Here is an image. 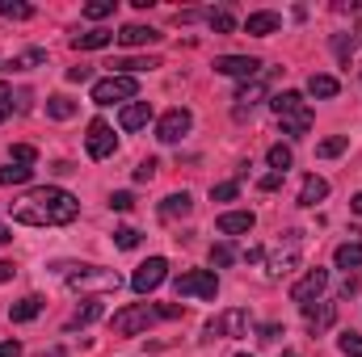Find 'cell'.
Wrapping results in <instances>:
<instances>
[{
    "label": "cell",
    "mask_w": 362,
    "mask_h": 357,
    "mask_svg": "<svg viewBox=\"0 0 362 357\" xmlns=\"http://www.w3.org/2000/svg\"><path fill=\"white\" fill-rule=\"evenodd\" d=\"M76 214H81V202L59 185H42L13 206V223H25V227H64Z\"/></svg>",
    "instance_id": "obj_1"
},
{
    "label": "cell",
    "mask_w": 362,
    "mask_h": 357,
    "mask_svg": "<svg viewBox=\"0 0 362 357\" xmlns=\"http://www.w3.org/2000/svg\"><path fill=\"white\" fill-rule=\"evenodd\" d=\"M270 105H274V114H278V122H282V135H291V139H303V135L312 131V109H308V101H303L295 89L274 92Z\"/></svg>",
    "instance_id": "obj_2"
},
{
    "label": "cell",
    "mask_w": 362,
    "mask_h": 357,
    "mask_svg": "<svg viewBox=\"0 0 362 357\" xmlns=\"http://www.w3.org/2000/svg\"><path fill=\"white\" fill-rule=\"evenodd\" d=\"M156 320H160V315H156L152 303H131V307H122V311L110 315V328H114V337H139V332H148Z\"/></svg>",
    "instance_id": "obj_3"
},
{
    "label": "cell",
    "mask_w": 362,
    "mask_h": 357,
    "mask_svg": "<svg viewBox=\"0 0 362 357\" xmlns=\"http://www.w3.org/2000/svg\"><path fill=\"white\" fill-rule=\"evenodd\" d=\"M68 273V286L81 290V294H97V290H118V273L101 265H64Z\"/></svg>",
    "instance_id": "obj_4"
},
{
    "label": "cell",
    "mask_w": 362,
    "mask_h": 357,
    "mask_svg": "<svg viewBox=\"0 0 362 357\" xmlns=\"http://www.w3.org/2000/svg\"><path fill=\"white\" fill-rule=\"evenodd\" d=\"M173 290L181 294H189V298H215L219 294V277H215V269H189V273H177L173 277Z\"/></svg>",
    "instance_id": "obj_5"
},
{
    "label": "cell",
    "mask_w": 362,
    "mask_h": 357,
    "mask_svg": "<svg viewBox=\"0 0 362 357\" xmlns=\"http://www.w3.org/2000/svg\"><path fill=\"white\" fill-rule=\"evenodd\" d=\"M139 92V80L135 76H105V80H97L93 85V105H114V101H131Z\"/></svg>",
    "instance_id": "obj_6"
},
{
    "label": "cell",
    "mask_w": 362,
    "mask_h": 357,
    "mask_svg": "<svg viewBox=\"0 0 362 357\" xmlns=\"http://www.w3.org/2000/svg\"><path fill=\"white\" fill-rule=\"evenodd\" d=\"M299 257H303V231H282V244L270 253V273L282 277V273L299 269Z\"/></svg>",
    "instance_id": "obj_7"
},
{
    "label": "cell",
    "mask_w": 362,
    "mask_h": 357,
    "mask_svg": "<svg viewBox=\"0 0 362 357\" xmlns=\"http://www.w3.org/2000/svg\"><path fill=\"white\" fill-rule=\"evenodd\" d=\"M206 341H219V337H249V311L245 307H232V311H223L219 320H211L206 324V332H202Z\"/></svg>",
    "instance_id": "obj_8"
},
{
    "label": "cell",
    "mask_w": 362,
    "mask_h": 357,
    "mask_svg": "<svg viewBox=\"0 0 362 357\" xmlns=\"http://www.w3.org/2000/svg\"><path fill=\"white\" fill-rule=\"evenodd\" d=\"M325 290H329V269L316 265V269H308V273L291 286V303H299V307H303V303H316Z\"/></svg>",
    "instance_id": "obj_9"
},
{
    "label": "cell",
    "mask_w": 362,
    "mask_h": 357,
    "mask_svg": "<svg viewBox=\"0 0 362 357\" xmlns=\"http://www.w3.org/2000/svg\"><path fill=\"white\" fill-rule=\"evenodd\" d=\"M219 76H236V80H253V76H262L266 68H262V59H253V55H219L215 63H211Z\"/></svg>",
    "instance_id": "obj_10"
},
{
    "label": "cell",
    "mask_w": 362,
    "mask_h": 357,
    "mask_svg": "<svg viewBox=\"0 0 362 357\" xmlns=\"http://www.w3.org/2000/svg\"><path fill=\"white\" fill-rule=\"evenodd\" d=\"M165 277H169V261H165V257H148L144 265L135 269V277H131V290H135V294H152V290H156Z\"/></svg>",
    "instance_id": "obj_11"
},
{
    "label": "cell",
    "mask_w": 362,
    "mask_h": 357,
    "mask_svg": "<svg viewBox=\"0 0 362 357\" xmlns=\"http://www.w3.org/2000/svg\"><path fill=\"white\" fill-rule=\"evenodd\" d=\"M85 147H89L93 160H105V156H114V147H118V139H114V126H110V122H101V118H93V122H89V135H85Z\"/></svg>",
    "instance_id": "obj_12"
},
{
    "label": "cell",
    "mask_w": 362,
    "mask_h": 357,
    "mask_svg": "<svg viewBox=\"0 0 362 357\" xmlns=\"http://www.w3.org/2000/svg\"><path fill=\"white\" fill-rule=\"evenodd\" d=\"M189 126H194V118H189V109H169L160 122H156V139L160 143H181L185 135H189Z\"/></svg>",
    "instance_id": "obj_13"
},
{
    "label": "cell",
    "mask_w": 362,
    "mask_h": 357,
    "mask_svg": "<svg viewBox=\"0 0 362 357\" xmlns=\"http://www.w3.org/2000/svg\"><path fill=\"white\" fill-rule=\"evenodd\" d=\"M303 320H308V332L320 337L325 328H333V320H337V303H325V298L303 303Z\"/></svg>",
    "instance_id": "obj_14"
},
{
    "label": "cell",
    "mask_w": 362,
    "mask_h": 357,
    "mask_svg": "<svg viewBox=\"0 0 362 357\" xmlns=\"http://www.w3.org/2000/svg\"><path fill=\"white\" fill-rule=\"evenodd\" d=\"M253 210H223L219 219H215V227L223 231V236H249L253 231Z\"/></svg>",
    "instance_id": "obj_15"
},
{
    "label": "cell",
    "mask_w": 362,
    "mask_h": 357,
    "mask_svg": "<svg viewBox=\"0 0 362 357\" xmlns=\"http://www.w3.org/2000/svg\"><path fill=\"white\" fill-rule=\"evenodd\" d=\"M266 97V72L262 76H253V80H245L240 89H236V118H245V109L249 105H257Z\"/></svg>",
    "instance_id": "obj_16"
},
{
    "label": "cell",
    "mask_w": 362,
    "mask_h": 357,
    "mask_svg": "<svg viewBox=\"0 0 362 357\" xmlns=\"http://www.w3.org/2000/svg\"><path fill=\"white\" fill-rule=\"evenodd\" d=\"M245 30H249V34H257V38H270V34H278V30H282V17H278V13H270V8L249 13V17H245Z\"/></svg>",
    "instance_id": "obj_17"
},
{
    "label": "cell",
    "mask_w": 362,
    "mask_h": 357,
    "mask_svg": "<svg viewBox=\"0 0 362 357\" xmlns=\"http://www.w3.org/2000/svg\"><path fill=\"white\" fill-rule=\"evenodd\" d=\"M148 122H152V105H148V101H131V105L118 114V126H122V131H144Z\"/></svg>",
    "instance_id": "obj_18"
},
{
    "label": "cell",
    "mask_w": 362,
    "mask_h": 357,
    "mask_svg": "<svg viewBox=\"0 0 362 357\" xmlns=\"http://www.w3.org/2000/svg\"><path fill=\"white\" fill-rule=\"evenodd\" d=\"M114 38H118L122 47H148V42H160V34H156L152 25H139V21H135V25H122Z\"/></svg>",
    "instance_id": "obj_19"
},
{
    "label": "cell",
    "mask_w": 362,
    "mask_h": 357,
    "mask_svg": "<svg viewBox=\"0 0 362 357\" xmlns=\"http://www.w3.org/2000/svg\"><path fill=\"white\" fill-rule=\"evenodd\" d=\"M38 311H42V298H38V294H25V298H17V303L8 307V320H13V324H30Z\"/></svg>",
    "instance_id": "obj_20"
},
{
    "label": "cell",
    "mask_w": 362,
    "mask_h": 357,
    "mask_svg": "<svg viewBox=\"0 0 362 357\" xmlns=\"http://www.w3.org/2000/svg\"><path fill=\"white\" fill-rule=\"evenodd\" d=\"M189 210H194V198H189L185 189H181V193H169V198L160 202V219H185Z\"/></svg>",
    "instance_id": "obj_21"
},
{
    "label": "cell",
    "mask_w": 362,
    "mask_h": 357,
    "mask_svg": "<svg viewBox=\"0 0 362 357\" xmlns=\"http://www.w3.org/2000/svg\"><path fill=\"white\" fill-rule=\"evenodd\" d=\"M325 198H329V181L312 173V177L303 181V189H299V206H316V202H325Z\"/></svg>",
    "instance_id": "obj_22"
},
{
    "label": "cell",
    "mask_w": 362,
    "mask_h": 357,
    "mask_svg": "<svg viewBox=\"0 0 362 357\" xmlns=\"http://www.w3.org/2000/svg\"><path fill=\"white\" fill-rule=\"evenodd\" d=\"M110 42H114V30H89V34H76V38H72L76 51H101V47H110Z\"/></svg>",
    "instance_id": "obj_23"
},
{
    "label": "cell",
    "mask_w": 362,
    "mask_h": 357,
    "mask_svg": "<svg viewBox=\"0 0 362 357\" xmlns=\"http://www.w3.org/2000/svg\"><path fill=\"white\" fill-rule=\"evenodd\" d=\"M110 68H114V76H135V72H152V68H160V59H156V55H148V59H114Z\"/></svg>",
    "instance_id": "obj_24"
},
{
    "label": "cell",
    "mask_w": 362,
    "mask_h": 357,
    "mask_svg": "<svg viewBox=\"0 0 362 357\" xmlns=\"http://www.w3.org/2000/svg\"><path fill=\"white\" fill-rule=\"evenodd\" d=\"M47 118H55V122H68V118H76V101H72V97H64V92L47 97Z\"/></svg>",
    "instance_id": "obj_25"
},
{
    "label": "cell",
    "mask_w": 362,
    "mask_h": 357,
    "mask_svg": "<svg viewBox=\"0 0 362 357\" xmlns=\"http://www.w3.org/2000/svg\"><path fill=\"white\" fill-rule=\"evenodd\" d=\"M206 21H211V30H215V34H232V30H236V13H232L228 4L206 8Z\"/></svg>",
    "instance_id": "obj_26"
},
{
    "label": "cell",
    "mask_w": 362,
    "mask_h": 357,
    "mask_svg": "<svg viewBox=\"0 0 362 357\" xmlns=\"http://www.w3.org/2000/svg\"><path fill=\"white\" fill-rule=\"evenodd\" d=\"M308 92H312V97H325V101H329V97H337V92H341V85H337V76L312 72V80H308Z\"/></svg>",
    "instance_id": "obj_27"
},
{
    "label": "cell",
    "mask_w": 362,
    "mask_h": 357,
    "mask_svg": "<svg viewBox=\"0 0 362 357\" xmlns=\"http://www.w3.org/2000/svg\"><path fill=\"white\" fill-rule=\"evenodd\" d=\"M93 320H101V298H85V307L68 320V328H89Z\"/></svg>",
    "instance_id": "obj_28"
},
{
    "label": "cell",
    "mask_w": 362,
    "mask_h": 357,
    "mask_svg": "<svg viewBox=\"0 0 362 357\" xmlns=\"http://www.w3.org/2000/svg\"><path fill=\"white\" fill-rule=\"evenodd\" d=\"M333 261H337V269H362V244H341Z\"/></svg>",
    "instance_id": "obj_29"
},
{
    "label": "cell",
    "mask_w": 362,
    "mask_h": 357,
    "mask_svg": "<svg viewBox=\"0 0 362 357\" xmlns=\"http://www.w3.org/2000/svg\"><path fill=\"white\" fill-rule=\"evenodd\" d=\"M346 147H350V139H346V135H333V139H320V143H316V156H320V160H333V156H341Z\"/></svg>",
    "instance_id": "obj_30"
},
{
    "label": "cell",
    "mask_w": 362,
    "mask_h": 357,
    "mask_svg": "<svg viewBox=\"0 0 362 357\" xmlns=\"http://www.w3.org/2000/svg\"><path fill=\"white\" fill-rule=\"evenodd\" d=\"M266 160H270V169H274V173H286L295 156H291V147H286V143H274L270 152H266Z\"/></svg>",
    "instance_id": "obj_31"
},
{
    "label": "cell",
    "mask_w": 362,
    "mask_h": 357,
    "mask_svg": "<svg viewBox=\"0 0 362 357\" xmlns=\"http://www.w3.org/2000/svg\"><path fill=\"white\" fill-rule=\"evenodd\" d=\"M0 17H13V21H30V17H34V4H21V0H0Z\"/></svg>",
    "instance_id": "obj_32"
},
{
    "label": "cell",
    "mask_w": 362,
    "mask_h": 357,
    "mask_svg": "<svg viewBox=\"0 0 362 357\" xmlns=\"http://www.w3.org/2000/svg\"><path fill=\"white\" fill-rule=\"evenodd\" d=\"M30 177H34V169H21V164H8V169H0V189H8V185H25Z\"/></svg>",
    "instance_id": "obj_33"
},
{
    "label": "cell",
    "mask_w": 362,
    "mask_h": 357,
    "mask_svg": "<svg viewBox=\"0 0 362 357\" xmlns=\"http://www.w3.org/2000/svg\"><path fill=\"white\" fill-rule=\"evenodd\" d=\"M38 63H47V51H25V55H17L8 68H13V72H30V68H38Z\"/></svg>",
    "instance_id": "obj_34"
},
{
    "label": "cell",
    "mask_w": 362,
    "mask_h": 357,
    "mask_svg": "<svg viewBox=\"0 0 362 357\" xmlns=\"http://www.w3.org/2000/svg\"><path fill=\"white\" fill-rule=\"evenodd\" d=\"M34 160H38V152H34L30 143H17V147L8 152V164H21V169H30Z\"/></svg>",
    "instance_id": "obj_35"
},
{
    "label": "cell",
    "mask_w": 362,
    "mask_h": 357,
    "mask_svg": "<svg viewBox=\"0 0 362 357\" xmlns=\"http://www.w3.org/2000/svg\"><path fill=\"white\" fill-rule=\"evenodd\" d=\"M232 261H236V248H232V244H215V248H211V265L215 269H228Z\"/></svg>",
    "instance_id": "obj_36"
},
{
    "label": "cell",
    "mask_w": 362,
    "mask_h": 357,
    "mask_svg": "<svg viewBox=\"0 0 362 357\" xmlns=\"http://www.w3.org/2000/svg\"><path fill=\"white\" fill-rule=\"evenodd\" d=\"M110 13H114V0H89V4H85V17H89V21H101V17H110Z\"/></svg>",
    "instance_id": "obj_37"
},
{
    "label": "cell",
    "mask_w": 362,
    "mask_h": 357,
    "mask_svg": "<svg viewBox=\"0 0 362 357\" xmlns=\"http://www.w3.org/2000/svg\"><path fill=\"white\" fill-rule=\"evenodd\" d=\"M354 47H358V34H337V38H333V51H337L341 59H350Z\"/></svg>",
    "instance_id": "obj_38"
},
{
    "label": "cell",
    "mask_w": 362,
    "mask_h": 357,
    "mask_svg": "<svg viewBox=\"0 0 362 357\" xmlns=\"http://www.w3.org/2000/svg\"><path fill=\"white\" fill-rule=\"evenodd\" d=\"M211 198H215V202H232V198H240V181H223V185H215Z\"/></svg>",
    "instance_id": "obj_39"
},
{
    "label": "cell",
    "mask_w": 362,
    "mask_h": 357,
    "mask_svg": "<svg viewBox=\"0 0 362 357\" xmlns=\"http://www.w3.org/2000/svg\"><path fill=\"white\" fill-rule=\"evenodd\" d=\"M114 244L131 253V248H139V231H135V227H118V231H114Z\"/></svg>",
    "instance_id": "obj_40"
},
{
    "label": "cell",
    "mask_w": 362,
    "mask_h": 357,
    "mask_svg": "<svg viewBox=\"0 0 362 357\" xmlns=\"http://www.w3.org/2000/svg\"><path fill=\"white\" fill-rule=\"evenodd\" d=\"M337 345H341V353L346 357H362V332H346Z\"/></svg>",
    "instance_id": "obj_41"
},
{
    "label": "cell",
    "mask_w": 362,
    "mask_h": 357,
    "mask_svg": "<svg viewBox=\"0 0 362 357\" xmlns=\"http://www.w3.org/2000/svg\"><path fill=\"white\" fill-rule=\"evenodd\" d=\"M156 315H160V320H185V307H181V303H160Z\"/></svg>",
    "instance_id": "obj_42"
},
{
    "label": "cell",
    "mask_w": 362,
    "mask_h": 357,
    "mask_svg": "<svg viewBox=\"0 0 362 357\" xmlns=\"http://www.w3.org/2000/svg\"><path fill=\"white\" fill-rule=\"evenodd\" d=\"M110 206H114V210H122V214H127V210H131V206H135V193H127V189H122V193H110Z\"/></svg>",
    "instance_id": "obj_43"
},
{
    "label": "cell",
    "mask_w": 362,
    "mask_h": 357,
    "mask_svg": "<svg viewBox=\"0 0 362 357\" xmlns=\"http://www.w3.org/2000/svg\"><path fill=\"white\" fill-rule=\"evenodd\" d=\"M282 181H286V173H266V177L257 181V189H262V193H274V189H278Z\"/></svg>",
    "instance_id": "obj_44"
},
{
    "label": "cell",
    "mask_w": 362,
    "mask_h": 357,
    "mask_svg": "<svg viewBox=\"0 0 362 357\" xmlns=\"http://www.w3.org/2000/svg\"><path fill=\"white\" fill-rule=\"evenodd\" d=\"M8 114H13V89H8V85H0V122H4Z\"/></svg>",
    "instance_id": "obj_45"
},
{
    "label": "cell",
    "mask_w": 362,
    "mask_h": 357,
    "mask_svg": "<svg viewBox=\"0 0 362 357\" xmlns=\"http://www.w3.org/2000/svg\"><path fill=\"white\" fill-rule=\"evenodd\" d=\"M156 169H160L156 160H144V164L135 169V181H139V185H144V181H152V177H156Z\"/></svg>",
    "instance_id": "obj_46"
},
{
    "label": "cell",
    "mask_w": 362,
    "mask_h": 357,
    "mask_svg": "<svg viewBox=\"0 0 362 357\" xmlns=\"http://www.w3.org/2000/svg\"><path fill=\"white\" fill-rule=\"evenodd\" d=\"M278 337H286V328H282V324H262V341H266V345H274Z\"/></svg>",
    "instance_id": "obj_47"
},
{
    "label": "cell",
    "mask_w": 362,
    "mask_h": 357,
    "mask_svg": "<svg viewBox=\"0 0 362 357\" xmlns=\"http://www.w3.org/2000/svg\"><path fill=\"white\" fill-rule=\"evenodd\" d=\"M13 101H17V105H13V109H17V114H25V109H30V101H34V92H17V97H13Z\"/></svg>",
    "instance_id": "obj_48"
},
{
    "label": "cell",
    "mask_w": 362,
    "mask_h": 357,
    "mask_svg": "<svg viewBox=\"0 0 362 357\" xmlns=\"http://www.w3.org/2000/svg\"><path fill=\"white\" fill-rule=\"evenodd\" d=\"M89 76H93V68H72V72H68V80H72V85H85Z\"/></svg>",
    "instance_id": "obj_49"
},
{
    "label": "cell",
    "mask_w": 362,
    "mask_h": 357,
    "mask_svg": "<svg viewBox=\"0 0 362 357\" xmlns=\"http://www.w3.org/2000/svg\"><path fill=\"white\" fill-rule=\"evenodd\" d=\"M0 357H21V341H4L0 345Z\"/></svg>",
    "instance_id": "obj_50"
},
{
    "label": "cell",
    "mask_w": 362,
    "mask_h": 357,
    "mask_svg": "<svg viewBox=\"0 0 362 357\" xmlns=\"http://www.w3.org/2000/svg\"><path fill=\"white\" fill-rule=\"evenodd\" d=\"M13 273H17V265H13V261H0V282H8Z\"/></svg>",
    "instance_id": "obj_51"
},
{
    "label": "cell",
    "mask_w": 362,
    "mask_h": 357,
    "mask_svg": "<svg viewBox=\"0 0 362 357\" xmlns=\"http://www.w3.org/2000/svg\"><path fill=\"white\" fill-rule=\"evenodd\" d=\"M350 210H354V214H362V193H354V198H350Z\"/></svg>",
    "instance_id": "obj_52"
},
{
    "label": "cell",
    "mask_w": 362,
    "mask_h": 357,
    "mask_svg": "<svg viewBox=\"0 0 362 357\" xmlns=\"http://www.w3.org/2000/svg\"><path fill=\"white\" fill-rule=\"evenodd\" d=\"M8 240H13V236H8V227H4V223H0V248H4V244H8Z\"/></svg>",
    "instance_id": "obj_53"
},
{
    "label": "cell",
    "mask_w": 362,
    "mask_h": 357,
    "mask_svg": "<svg viewBox=\"0 0 362 357\" xmlns=\"http://www.w3.org/2000/svg\"><path fill=\"white\" fill-rule=\"evenodd\" d=\"M282 357H299V353H291V349H286V353H282Z\"/></svg>",
    "instance_id": "obj_54"
},
{
    "label": "cell",
    "mask_w": 362,
    "mask_h": 357,
    "mask_svg": "<svg viewBox=\"0 0 362 357\" xmlns=\"http://www.w3.org/2000/svg\"><path fill=\"white\" fill-rule=\"evenodd\" d=\"M240 357H249V353H240Z\"/></svg>",
    "instance_id": "obj_55"
}]
</instances>
